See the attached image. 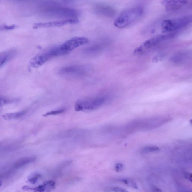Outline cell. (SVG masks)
Segmentation results:
<instances>
[{"instance_id":"12","label":"cell","mask_w":192,"mask_h":192,"mask_svg":"<svg viewBox=\"0 0 192 192\" xmlns=\"http://www.w3.org/2000/svg\"><path fill=\"white\" fill-rule=\"evenodd\" d=\"M162 5L168 11H175L180 10L186 6L188 1H164Z\"/></svg>"},{"instance_id":"2","label":"cell","mask_w":192,"mask_h":192,"mask_svg":"<svg viewBox=\"0 0 192 192\" xmlns=\"http://www.w3.org/2000/svg\"><path fill=\"white\" fill-rule=\"evenodd\" d=\"M143 12V8L140 6H136L127 9L116 18L114 21V25L120 29L129 26L141 17Z\"/></svg>"},{"instance_id":"1","label":"cell","mask_w":192,"mask_h":192,"mask_svg":"<svg viewBox=\"0 0 192 192\" xmlns=\"http://www.w3.org/2000/svg\"><path fill=\"white\" fill-rule=\"evenodd\" d=\"M44 7L43 13L48 18L77 19L79 15V12L75 9L61 6L51 1L45 3Z\"/></svg>"},{"instance_id":"17","label":"cell","mask_w":192,"mask_h":192,"mask_svg":"<svg viewBox=\"0 0 192 192\" xmlns=\"http://www.w3.org/2000/svg\"><path fill=\"white\" fill-rule=\"evenodd\" d=\"M25 111H19V112L8 113L3 115V118L6 120H11L19 118L24 116L26 114Z\"/></svg>"},{"instance_id":"23","label":"cell","mask_w":192,"mask_h":192,"mask_svg":"<svg viewBox=\"0 0 192 192\" xmlns=\"http://www.w3.org/2000/svg\"><path fill=\"white\" fill-rule=\"evenodd\" d=\"M124 168V165L121 163H117L115 166V169L117 172H121Z\"/></svg>"},{"instance_id":"21","label":"cell","mask_w":192,"mask_h":192,"mask_svg":"<svg viewBox=\"0 0 192 192\" xmlns=\"http://www.w3.org/2000/svg\"><path fill=\"white\" fill-rule=\"evenodd\" d=\"M159 150V149L157 147L151 146L144 148L143 150V152L144 153H150L156 152Z\"/></svg>"},{"instance_id":"5","label":"cell","mask_w":192,"mask_h":192,"mask_svg":"<svg viewBox=\"0 0 192 192\" xmlns=\"http://www.w3.org/2000/svg\"><path fill=\"white\" fill-rule=\"evenodd\" d=\"M107 100V97L106 96H98L78 101L75 105V110L79 111L96 110L104 104Z\"/></svg>"},{"instance_id":"25","label":"cell","mask_w":192,"mask_h":192,"mask_svg":"<svg viewBox=\"0 0 192 192\" xmlns=\"http://www.w3.org/2000/svg\"><path fill=\"white\" fill-rule=\"evenodd\" d=\"M164 55L163 54L158 55L155 57H154L153 61H154V62H157L159 61H161L164 58Z\"/></svg>"},{"instance_id":"22","label":"cell","mask_w":192,"mask_h":192,"mask_svg":"<svg viewBox=\"0 0 192 192\" xmlns=\"http://www.w3.org/2000/svg\"><path fill=\"white\" fill-rule=\"evenodd\" d=\"M17 26L15 25H12L8 26L6 25H4L0 26V30H10L14 29L17 28Z\"/></svg>"},{"instance_id":"16","label":"cell","mask_w":192,"mask_h":192,"mask_svg":"<svg viewBox=\"0 0 192 192\" xmlns=\"http://www.w3.org/2000/svg\"><path fill=\"white\" fill-rule=\"evenodd\" d=\"M36 159L37 158L34 156L26 157L22 158L15 163V167L17 168H20L23 166L34 162L36 160Z\"/></svg>"},{"instance_id":"10","label":"cell","mask_w":192,"mask_h":192,"mask_svg":"<svg viewBox=\"0 0 192 192\" xmlns=\"http://www.w3.org/2000/svg\"><path fill=\"white\" fill-rule=\"evenodd\" d=\"M191 53L189 51H183L179 52L174 54L170 58V61L176 65L183 64L191 59Z\"/></svg>"},{"instance_id":"8","label":"cell","mask_w":192,"mask_h":192,"mask_svg":"<svg viewBox=\"0 0 192 192\" xmlns=\"http://www.w3.org/2000/svg\"><path fill=\"white\" fill-rule=\"evenodd\" d=\"M89 40L85 37H76L68 40L60 45L61 49L65 54L81 45L87 43Z\"/></svg>"},{"instance_id":"4","label":"cell","mask_w":192,"mask_h":192,"mask_svg":"<svg viewBox=\"0 0 192 192\" xmlns=\"http://www.w3.org/2000/svg\"><path fill=\"white\" fill-rule=\"evenodd\" d=\"M191 15H186L176 19L163 21L161 30L163 33H175V31L185 28L192 22Z\"/></svg>"},{"instance_id":"18","label":"cell","mask_w":192,"mask_h":192,"mask_svg":"<svg viewBox=\"0 0 192 192\" xmlns=\"http://www.w3.org/2000/svg\"><path fill=\"white\" fill-rule=\"evenodd\" d=\"M41 175L40 174L35 173L32 174L28 177V182L32 184H35L37 182L39 179L41 178Z\"/></svg>"},{"instance_id":"3","label":"cell","mask_w":192,"mask_h":192,"mask_svg":"<svg viewBox=\"0 0 192 192\" xmlns=\"http://www.w3.org/2000/svg\"><path fill=\"white\" fill-rule=\"evenodd\" d=\"M65 54L61 49L60 45L50 48L33 57L30 62V67L33 68H39L50 59Z\"/></svg>"},{"instance_id":"26","label":"cell","mask_w":192,"mask_h":192,"mask_svg":"<svg viewBox=\"0 0 192 192\" xmlns=\"http://www.w3.org/2000/svg\"><path fill=\"white\" fill-rule=\"evenodd\" d=\"M184 175L185 178L192 182V175L191 173L189 172H185Z\"/></svg>"},{"instance_id":"7","label":"cell","mask_w":192,"mask_h":192,"mask_svg":"<svg viewBox=\"0 0 192 192\" xmlns=\"http://www.w3.org/2000/svg\"><path fill=\"white\" fill-rule=\"evenodd\" d=\"M90 70V67L86 65L68 66L60 69L59 73L68 77H79L87 74Z\"/></svg>"},{"instance_id":"6","label":"cell","mask_w":192,"mask_h":192,"mask_svg":"<svg viewBox=\"0 0 192 192\" xmlns=\"http://www.w3.org/2000/svg\"><path fill=\"white\" fill-rule=\"evenodd\" d=\"M176 32L175 33H165L154 36L145 41L134 51V54H143L147 50H150L154 47L175 37L176 35Z\"/></svg>"},{"instance_id":"19","label":"cell","mask_w":192,"mask_h":192,"mask_svg":"<svg viewBox=\"0 0 192 192\" xmlns=\"http://www.w3.org/2000/svg\"><path fill=\"white\" fill-rule=\"evenodd\" d=\"M122 181L124 182L126 185L131 187L134 188V189H138V186L136 182L133 180L130 179H124L122 180Z\"/></svg>"},{"instance_id":"9","label":"cell","mask_w":192,"mask_h":192,"mask_svg":"<svg viewBox=\"0 0 192 192\" xmlns=\"http://www.w3.org/2000/svg\"><path fill=\"white\" fill-rule=\"evenodd\" d=\"M79 21L77 19H69L50 22L38 23L33 24V28L38 29L62 27L68 24L77 23L79 22Z\"/></svg>"},{"instance_id":"29","label":"cell","mask_w":192,"mask_h":192,"mask_svg":"<svg viewBox=\"0 0 192 192\" xmlns=\"http://www.w3.org/2000/svg\"><path fill=\"white\" fill-rule=\"evenodd\" d=\"M2 182L0 181V186H2Z\"/></svg>"},{"instance_id":"20","label":"cell","mask_w":192,"mask_h":192,"mask_svg":"<svg viewBox=\"0 0 192 192\" xmlns=\"http://www.w3.org/2000/svg\"><path fill=\"white\" fill-rule=\"evenodd\" d=\"M65 108H62L56 110H54V111H49V112L46 113L43 115V116L46 117L50 116V115H58V114L63 113L65 111Z\"/></svg>"},{"instance_id":"24","label":"cell","mask_w":192,"mask_h":192,"mask_svg":"<svg viewBox=\"0 0 192 192\" xmlns=\"http://www.w3.org/2000/svg\"><path fill=\"white\" fill-rule=\"evenodd\" d=\"M112 191L114 192H129L125 189L121 188L118 187L113 188Z\"/></svg>"},{"instance_id":"11","label":"cell","mask_w":192,"mask_h":192,"mask_svg":"<svg viewBox=\"0 0 192 192\" xmlns=\"http://www.w3.org/2000/svg\"><path fill=\"white\" fill-rule=\"evenodd\" d=\"M107 45L106 41H102L95 43L86 48L83 51V54L88 56H93L99 54L105 49Z\"/></svg>"},{"instance_id":"28","label":"cell","mask_w":192,"mask_h":192,"mask_svg":"<svg viewBox=\"0 0 192 192\" xmlns=\"http://www.w3.org/2000/svg\"><path fill=\"white\" fill-rule=\"evenodd\" d=\"M7 102V101L3 98H0V106H2V105L6 104Z\"/></svg>"},{"instance_id":"27","label":"cell","mask_w":192,"mask_h":192,"mask_svg":"<svg viewBox=\"0 0 192 192\" xmlns=\"http://www.w3.org/2000/svg\"><path fill=\"white\" fill-rule=\"evenodd\" d=\"M152 192H163L161 189L157 187L153 186L151 188Z\"/></svg>"},{"instance_id":"15","label":"cell","mask_w":192,"mask_h":192,"mask_svg":"<svg viewBox=\"0 0 192 192\" xmlns=\"http://www.w3.org/2000/svg\"><path fill=\"white\" fill-rule=\"evenodd\" d=\"M15 54V51L10 50L9 51L0 53V67L3 66L5 63L11 59Z\"/></svg>"},{"instance_id":"14","label":"cell","mask_w":192,"mask_h":192,"mask_svg":"<svg viewBox=\"0 0 192 192\" xmlns=\"http://www.w3.org/2000/svg\"><path fill=\"white\" fill-rule=\"evenodd\" d=\"M55 185L54 181H49L37 187H31L30 190H34V192H50L54 189Z\"/></svg>"},{"instance_id":"13","label":"cell","mask_w":192,"mask_h":192,"mask_svg":"<svg viewBox=\"0 0 192 192\" xmlns=\"http://www.w3.org/2000/svg\"><path fill=\"white\" fill-rule=\"evenodd\" d=\"M94 11L95 14L106 17H113L115 14V10L109 6L98 5L95 6Z\"/></svg>"}]
</instances>
